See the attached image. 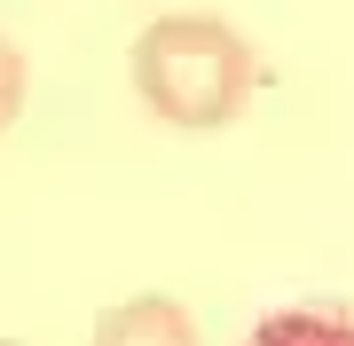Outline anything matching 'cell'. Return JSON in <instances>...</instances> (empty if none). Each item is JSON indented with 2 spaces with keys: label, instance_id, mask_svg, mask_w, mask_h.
<instances>
[{
  "label": "cell",
  "instance_id": "3957f363",
  "mask_svg": "<svg viewBox=\"0 0 354 346\" xmlns=\"http://www.w3.org/2000/svg\"><path fill=\"white\" fill-rule=\"evenodd\" d=\"M244 346H354V307L346 299H315V307H276L252 323Z\"/></svg>",
  "mask_w": 354,
  "mask_h": 346
},
{
  "label": "cell",
  "instance_id": "277c9868",
  "mask_svg": "<svg viewBox=\"0 0 354 346\" xmlns=\"http://www.w3.org/2000/svg\"><path fill=\"white\" fill-rule=\"evenodd\" d=\"M16 110H24V55H16V39L0 32V134H8Z\"/></svg>",
  "mask_w": 354,
  "mask_h": 346
},
{
  "label": "cell",
  "instance_id": "7a4b0ae2",
  "mask_svg": "<svg viewBox=\"0 0 354 346\" xmlns=\"http://www.w3.org/2000/svg\"><path fill=\"white\" fill-rule=\"evenodd\" d=\"M95 346H197V323H189V307H181V299L142 291V299H127V307L102 315Z\"/></svg>",
  "mask_w": 354,
  "mask_h": 346
},
{
  "label": "cell",
  "instance_id": "6da1fadb",
  "mask_svg": "<svg viewBox=\"0 0 354 346\" xmlns=\"http://www.w3.org/2000/svg\"><path fill=\"white\" fill-rule=\"evenodd\" d=\"M260 87L252 39L221 16H158L134 39V95L165 126H228Z\"/></svg>",
  "mask_w": 354,
  "mask_h": 346
}]
</instances>
